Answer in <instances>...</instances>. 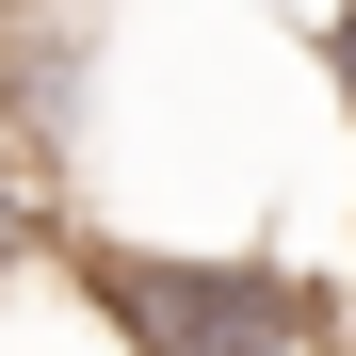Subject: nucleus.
<instances>
[{"label":"nucleus","instance_id":"2","mask_svg":"<svg viewBox=\"0 0 356 356\" xmlns=\"http://www.w3.org/2000/svg\"><path fill=\"white\" fill-rule=\"evenodd\" d=\"M33 243H49V146L17 130V113H0V275H17Z\"/></svg>","mask_w":356,"mask_h":356},{"label":"nucleus","instance_id":"1","mask_svg":"<svg viewBox=\"0 0 356 356\" xmlns=\"http://www.w3.org/2000/svg\"><path fill=\"white\" fill-rule=\"evenodd\" d=\"M81 291L130 356H340V308L291 259H146V243H81Z\"/></svg>","mask_w":356,"mask_h":356},{"label":"nucleus","instance_id":"3","mask_svg":"<svg viewBox=\"0 0 356 356\" xmlns=\"http://www.w3.org/2000/svg\"><path fill=\"white\" fill-rule=\"evenodd\" d=\"M324 81H340V130H356V0L324 17Z\"/></svg>","mask_w":356,"mask_h":356}]
</instances>
